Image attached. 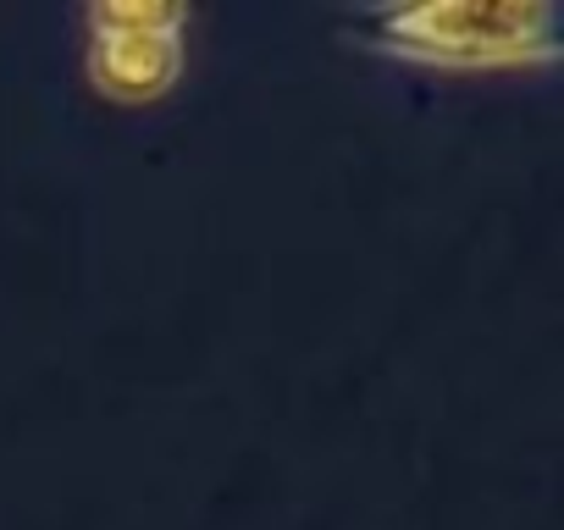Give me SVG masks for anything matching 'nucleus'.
I'll list each match as a JSON object with an SVG mask.
<instances>
[{"label":"nucleus","instance_id":"obj_1","mask_svg":"<svg viewBox=\"0 0 564 530\" xmlns=\"http://www.w3.org/2000/svg\"><path fill=\"white\" fill-rule=\"evenodd\" d=\"M371 51L432 62V67H525L553 62L558 51V18L553 7H476V0H448V7H393L366 12L349 23Z\"/></svg>","mask_w":564,"mask_h":530},{"label":"nucleus","instance_id":"obj_2","mask_svg":"<svg viewBox=\"0 0 564 530\" xmlns=\"http://www.w3.org/2000/svg\"><path fill=\"white\" fill-rule=\"evenodd\" d=\"M183 7H95L89 12V78L117 100H150L172 89L183 67Z\"/></svg>","mask_w":564,"mask_h":530}]
</instances>
